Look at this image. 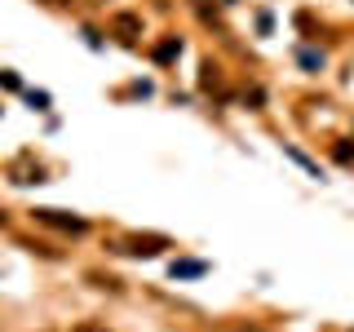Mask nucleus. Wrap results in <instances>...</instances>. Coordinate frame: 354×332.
<instances>
[{
    "label": "nucleus",
    "instance_id": "f257e3e1",
    "mask_svg": "<svg viewBox=\"0 0 354 332\" xmlns=\"http://www.w3.org/2000/svg\"><path fill=\"white\" fill-rule=\"evenodd\" d=\"M36 217H40V221H49V226H58V230L84 235V221H80V217H66V213H58V208H36Z\"/></svg>",
    "mask_w": 354,
    "mask_h": 332
},
{
    "label": "nucleus",
    "instance_id": "f03ea898",
    "mask_svg": "<svg viewBox=\"0 0 354 332\" xmlns=\"http://www.w3.org/2000/svg\"><path fill=\"white\" fill-rule=\"evenodd\" d=\"M160 248H169V239H160V235H138V239H124V252H138V257H155Z\"/></svg>",
    "mask_w": 354,
    "mask_h": 332
},
{
    "label": "nucleus",
    "instance_id": "7ed1b4c3",
    "mask_svg": "<svg viewBox=\"0 0 354 332\" xmlns=\"http://www.w3.org/2000/svg\"><path fill=\"white\" fill-rule=\"evenodd\" d=\"M115 31H120V36H124V40H133V36H138V31H142V22L133 18V14H120V18H115Z\"/></svg>",
    "mask_w": 354,
    "mask_h": 332
},
{
    "label": "nucleus",
    "instance_id": "20e7f679",
    "mask_svg": "<svg viewBox=\"0 0 354 332\" xmlns=\"http://www.w3.org/2000/svg\"><path fill=\"white\" fill-rule=\"evenodd\" d=\"M177 53H182V40H164L160 49H155V58H160V62H173Z\"/></svg>",
    "mask_w": 354,
    "mask_h": 332
},
{
    "label": "nucleus",
    "instance_id": "39448f33",
    "mask_svg": "<svg viewBox=\"0 0 354 332\" xmlns=\"http://www.w3.org/2000/svg\"><path fill=\"white\" fill-rule=\"evenodd\" d=\"M337 160H341V164H354V151H350V147H337Z\"/></svg>",
    "mask_w": 354,
    "mask_h": 332
},
{
    "label": "nucleus",
    "instance_id": "423d86ee",
    "mask_svg": "<svg viewBox=\"0 0 354 332\" xmlns=\"http://www.w3.org/2000/svg\"><path fill=\"white\" fill-rule=\"evenodd\" d=\"M75 332H106V328H102V324H80Z\"/></svg>",
    "mask_w": 354,
    "mask_h": 332
}]
</instances>
